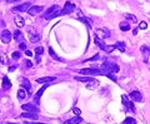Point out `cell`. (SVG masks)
<instances>
[{"label": "cell", "instance_id": "obj_21", "mask_svg": "<svg viewBox=\"0 0 150 124\" xmlns=\"http://www.w3.org/2000/svg\"><path fill=\"white\" fill-rule=\"evenodd\" d=\"M3 88H4V89H9V88H11V82L9 80L8 77H4V78H3Z\"/></svg>", "mask_w": 150, "mask_h": 124}, {"label": "cell", "instance_id": "obj_14", "mask_svg": "<svg viewBox=\"0 0 150 124\" xmlns=\"http://www.w3.org/2000/svg\"><path fill=\"white\" fill-rule=\"evenodd\" d=\"M20 82L23 83L21 85L26 89V91H28V93H31V85H30V83H29V80H28L26 78H21V79H20Z\"/></svg>", "mask_w": 150, "mask_h": 124}, {"label": "cell", "instance_id": "obj_47", "mask_svg": "<svg viewBox=\"0 0 150 124\" xmlns=\"http://www.w3.org/2000/svg\"><path fill=\"white\" fill-rule=\"evenodd\" d=\"M0 1H1V0H0Z\"/></svg>", "mask_w": 150, "mask_h": 124}, {"label": "cell", "instance_id": "obj_42", "mask_svg": "<svg viewBox=\"0 0 150 124\" xmlns=\"http://www.w3.org/2000/svg\"><path fill=\"white\" fill-rule=\"evenodd\" d=\"M19 46H20V49H21V50H26V44H25V43L19 44Z\"/></svg>", "mask_w": 150, "mask_h": 124}, {"label": "cell", "instance_id": "obj_45", "mask_svg": "<svg viewBox=\"0 0 150 124\" xmlns=\"http://www.w3.org/2000/svg\"><path fill=\"white\" fill-rule=\"evenodd\" d=\"M15 70V67H11V68H9V72H14Z\"/></svg>", "mask_w": 150, "mask_h": 124}, {"label": "cell", "instance_id": "obj_40", "mask_svg": "<svg viewBox=\"0 0 150 124\" xmlns=\"http://www.w3.org/2000/svg\"><path fill=\"white\" fill-rule=\"evenodd\" d=\"M106 77H108L109 79H111L113 82H116V77H115V75H113V74H106Z\"/></svg>", "mask_w": 150, "mask_h": 124}, {"label": "cell", "instance_id": "obj_27", "mask_svg": "<svg viewBox=\"0 0 150 124\" xmlns=\"http://www.w3.org/2000/svg\"><path fill=\"white\" fill-rule=\"evenodd\" d=\"M124 18H125V19H128V20H130L131 23H136V21H138L136 16H134V15H131V14H128V13H125V14H124Z\"/></svg>", "mask_w": 150, "mask_h": 124}, {"label": "cell", "instance_id": "obj_29", "mask_svg": "<svg viewBox=\"0 0 150 124\" xmlns=\"http://www.w3.org/2000/svg\"><path fill=\"white\" fill-rule=\"evenodd\" d=\"M21 117L23 118H30V119H34V120L38 119V115L36 114H30V113H23Z\"/></svg>", "mask_w": 150, "mask_h": 124}, {"label": "cell", "instance_id": "obj_36", "mask_svg": "<svg viewBox=\"0 0 150 124\" xmlns=\"http://www.w3.org/2000/svg\"><path fill=\"white\" fill-rule=\"evenodd\" d=\"M98 59H100V54H96V55H94L93 58H90V59H88V60H85V61H94V60H98Z\"/></svg>", "mask_w": 150, "mask_h": 124}, {"label": "cell", "instance_id": "obj_13", "mask_svg": "<svg viewBox=\"0 0 150 124\" xmlns=\"http://www.w3.org/2000/svg\"><path fill=\"white\" fill-rule=\"evenodd\" d=\"M40 39H41V35L38 34V33L29 34V40L31 41V43H38V41H40Z\"/></svg>", "mask_w": 150, "mask_h": 124}, {"label": "cell", "instance_id": "obj_30", "mask_svg": "<svg viewBox=\"0 0 150 124\" xmlns=\"http://www.w3.org/2000/svg\"><path fill=\"white\" fill-rule=\"evenodd\" d=\"M114 46H115V49H119L120 51H123V53L125 51V46H124V44H123V43H116Z\"/></svg>", "mask_w": 150, "mask_h": 124}, {"label": "cell", "instance_id": "obj_31", "mask_svg": "<svg viewBox=\"0 0 150 124\" xmlns=\"http://www.w3.org/2000/svg\"><path fill=\"white\" fill-rule=\"evenodd\" d=\"M78 19H80V20H81L83 23H85L88 26H91V21H90L89 19H86V18H84V16H81V15H80V16H78Z\"/></svg>", "mask_w": 150, "mask_h": 124}, {"label": "cell", "instance_id": "obj_37", "mask_svg": "<svg viewBox=\"0 0 150 124\" xmlns=\"http://www.w3.org/2000/svg\"><path fill=\"white\" fill-rule=\"evenodd\" d=\"M148 28V24L145 23V21H141L140 24H139V29H141V30H144V29H146Z\"/></svg>", "mask_w": 150, "mask_h": 124}, {"label": "cell", "instance_id": "obj_4", "mask_svg": "<svg viewBox=\"0 0 150 124\" xmlns=\"http://www.w3.org/2000/svg\"><path fill=\"white\" fill-rule=\"evenodd\" d=\"M75 10V5L70 1H66L64 8L61 9V11H60V15H66V14H71L73 11Z\"/></svg>", "mask_w": 150, "mask_h": 124}, {"label": "cell", "instance_id": "obj_12", "mask_svg": "<svg viewBox=\"0 0 150 124\" xmlns=\"http://www.w3.org/2000/svg\"><path fill=\"white\" fill-rule=\"evenodd\" d=\"M140 50H141V54H143V59H144V61H145V63H148V59H149V54H150V49H149L148 46L143 45V46L140 48Z\"/></svg>", "mask_w": 150, "mask_h": 124}, {"label": "cell", "instance_id": "obj_34", "mask_svg": "<svg viewBox=\"0 0 150 124\" xmlns=\"http://www.w3.org/2000/svg\"><path fill=\"white\" fill-rule=\"evenodd\" d=\"M35 53H36L38 55H41V54L44 53V48H43V46H38V48L35 49Z\"/></svg>", "mask_w": 150, "mask_h": 124}, {"label": "cell", "instance_id": "obj_35", "mask_svg": "<svg viewBox=\"0 0 150 124\" xmlns=\"http://www.w3.org/2000/svg\"><path fill=\"white\" fill-rule=\"evenodd\" d=\"M20 55H21V54H20L19 51H14L11 56H13V59H15V60H18V59H20Z\"/></svg>", "mask_w": 150, "mask_h": 124}, {"label": "cell", "instance_id": "obj_43", "mask_svg": "<svg viewBox=\"0 0 150 124\" xmlns=\"http://www.w3.org/2000/svg\"><path fill=\"white\" fill-rule=\"evenodd\" d=\"M16 1H20V0H6L8 4H13V3H16Z\"/></svg>", "mask_w": 150, "mask_h": 124}, {"label": "cell", "instance_id": "obj_38", "mask_svg": "<svg viewBox=\"0 0 150 124\" xmlns=\"http://www.w3.org/2000/svg\"><path fill=\"white\" fill-rule=\"evenodd\" d=\"M24 64H25V68H31V67H33V63H31L30 60H25Z\"/></svg>", "mask_w": 150, "mask_h": 124}, {"label": "cell", "instance_id": "obj_3", "mask_svg": "<svg viewBox=\"0 0 150 124\" xmlns=\"http://www.w3.org/2000/svg\"><path fill=\"white\" fill-rule=\"evenodd\" d=\"M79 74H84V75H93V74H95V75H103V74H105L100 68L99 69H96V68H86V69H80L79 72H78Z\"/></svg>", "mask_w": 150, "mask_h": 124}, {"label": "cell", "instance_id": "obj_6", "mask_svg": "<svg viewBox=\"0 0 150 124\" xmlns=\"http://www.w3.org/2000/svg\"><path fill=\"white\" fill-rule=\"evenodd\" d=\"M95 34H96L98 38L100 37V39H106V38L110 37V32H109L108 29H96L95 30Z\"/></svg>", "mask_w": 150, "mask_h": 124}, {"label": "cell", "instance_id": "obj_5", "mask_svg": "<svg viewBox=\"0 0 150 124\" xmlns=\"http://www.w3.org/2000/svg\"><path fill=\"white\" fill-rule=\"evenodd\" d=\"M30 8H31L30 3H24V4H21V5L14 6V8H13V11H14V13H23V11H28Z\"/></svg>", "mask_w": 150, "mask_h": 124}, {"label": "cell", "instance_id": "obj_9", "mask_svg": "<svg viewBox=\"0 0 150 124\" xmlns=\"http://www.w3.org/2000/svg\"><path fill=\"white\" fill-rule=\"evenodd\" d=\"M41 11H43V6H40V5H33L31 8L28 10V13H29L30 15H38V14H40Z\"/></svg>", "mask_w": 150, "mask_h": 124}, {"label": "cell", "instance_id": "obj_33", "mask_svg": "<svg viewBox=\"0 0 150 124\" xmlns=\"http://www.w3.org/2000/svg\"><path fill=\"white\" fill-rule=\"evenodd\" d=\"M114 49H115V46H114V45H105L104 51H106V53H111Z\"/></svg>", "mask_w": 150, "mask_h": 124}, {"label": "cell", "instance_id": "obj_25", "mask_svg": "<svg viewBox=\"0 0 150 124\" xmlns=\"http://www.w3.org/2000/svg\"><path fill=\"white\" fill-rule=\"evenodd\" d=\"M0 63L4 64V65H8L9 64V59H8L6 54H0Z\"/></svg>", "mask_w": 150, "mask_h": 124}, {"label": "cell", "instance_id": "obj_32", "mask_svg": "<svg viewBox=\"0 0 150 124\" xmlns=\"http://www.w3.org/2000/svg\"><path fill=\"white\" fill-rule=\"evenodd\" d=\"M123 124H136V120H135L134 118H126V119L123 122Z\"/></svg>", "mask_w": 150, "mask_h": 124}, {"label": "cell", "instance_id": "obj_26", "mask_svg": "<svg viewBox=\"0 0 150 124\" xmlns=\"http://www.w3.org/2000/svg\"><path fill=\"white\" fill-rule=\"evenodd\" d=\"M49 54H50V55H51V58H54L55 60H59V61H63V59L60 58V56H58V55H56V53L54 51V49H53V48H49Z\"/></svg>", "mask_w": 150, "mask_h": 124}, {"label": "cell", "instance_id": "obj_2", "mask_svg": "<svg viewBox=\"0 0 150 124\" xmlns=\"http://www.w3.org/2000/svg\"><path fill=\"white\" fill-rule=\"evenodd\" d=\"M104 73H105V75L106 74H113V73H118L119 70H120V68H119V65L118 64H114V63H108V61H105V63L101 65V68H100Z\"/></svg>", "mask_w": 150, "mask_h": 124}, {"label": "cell", "instance_id": "obj_22", "mask_svg": "<svg viewBox=\"0 0 150 124\" xmlns=\"http://www.w3.org/2000/svg\"><path fill=\"white\" fill-rule=\"evenodd\" d=\"M79 123H81V118H80V117H75V118H73V119L66 120L64 124H79Z\"/></svg>", "mask_w": 150, "mask_h": 124}, {"label": "cell", "instance_id": "obj_10", "mask_svg": "<svg viewBox=\"0 0 150 124\" xmlns=\"http://www.w3.org/2000/svg\"><path fill=\"white\" fill-rule=\"evenodd\" d=\"M49 86V84H45L43 88H40L38 91H36V94H35V97H34V102H35V104H38L39 103V100H40V98H41V95H43V93L45 91V89Z\"/></svg>", "mask_w": 150, "mask_h": 124}, {"label": "cell", "instance_id": "obj_17", "mask_svg": "<svg viewBox=\"0 0 150 124\" xmlns=\"http://www.w3.org/2000/svg\"><path fill=\"white\" fill-rule=\"evenodd\" d=\"M55 79H56L55 77H45V78L36 79V83H40V84H43V83H50V82H54Z\"/></svg>", "mask_w": 150, "mask_h": 124}, {"label": "cell", "instance_id": "obj_41", "mask_svg": "<svg viewBox=\"0 0 150 124\" xmlns=\"http://www.w3.org/2000/svg\"><path fill=\"white\" fill-rule=\"evenodd\" d=\"M73 112L76 114V117H80V114H81V112H80V109H78V108H74L73 109Z\"/></svg>", "mask_w": 150, "mask_h": 124}, {"label": "cell", "instance_id": "obj_15", "mask_svg": "<svg viewBox=\"0 0 150 124\" xmlns=\"http://www.w3.org/2000/svg\"><path fill=\"white\" fill-rule=\"evenodd\" d=\"M24 110H30V112H39V108L33 105V104H23L21 107Z\"/></svg>", "mask_w": 150, "mask_h": 124}, {"label": "cell", "instance_id": "obj_18", "mask_svg": "<svg viewBox=\"0 0 150 124\" xmlns=\"http://www.w3.org/2000/svg\"><path fill=\"white\" fill-rule=\"evenodd\" d=\"M14 38H15V40L18 41V43H24V37H23V33L20 32V30H15L14 32Z\"/></svg>", "mask_w": 150, "mask_h": 124}, {"label": "cell", "instance_id": "obj_46", "mask_svg": "<svg viewBox=\"0 0 150 124\" xmlns=\"http://www.w3.org/2000/svg\"><path fill=\"white\" fill-rule=\"evenodd\" d=\"M79 124H81V123H79Z\"/></svg>", "mask_w": 150, "mask_h": 124}, {"label": "cell", "instance_id": "obj_23", "mask_svg": "<svg viewBox=\"0 0 150 124\" xmlns=\"http://www.w3.org/2000/svg\"><path fill=\"white\" fill-rule=\"evenodd\" d=\"M120 30H123V32H128V30H130V28H131V25L129 24V23H120Z\"/></svg>", "mask_w": 150, "mask_h": 124}, {"label": "cell", "instance_id": "obj_20", "mask_svg": "<svg viewBox=\"0 0 150 124\" xmlns=\"http://www.w3.org/2000/svg\"><path fill=\"white\" fill-rule=\"evenodd\" d=\"M26 90L25 89H23V88H20L19 90H18V99L19 100H24L25 98H26Z\"/></svg>", "mask_w": 150, "mask_h": 124}, {"label": "cell", "instance_id": "obj_11", "mask_svg": "<svg viewBox=\"0 0 150 124\" xmlns=\"http://www.w3.org/2000/svg\"><path fill=\"white\" fill-rule=\"evenodd\" d=\"M129 97H130L133 100H135V102H141V100H143V95L140 94V91H138V90L131 91Z\"/></svg>", "mask_w": 150, "mask_h": 124}, {"label": "cell", "instance_id": "obj_44", "mask_svg": "<svg viewBox=\"0 0 150 124\" xmlns=\"http://www.w3.org/2000/svg\"><path fill=\"white\" fill-rule=\"evenodd\" d=\"M40 60H41V56H40V55H36V61H38V63H39Z\"/></svg>", "mask_w": 150, "mask_h": 124}, {"label": "cell", "instance_id": "obj_24", "mask_svg": "<svg viewBox=\"0 0 150 124\" xmlns=\"http://www.w3.org/2000/svg\"><path fill=\"white\" fill-rule=\"evenodd\" d=\"M94 41H95V44L100 48V49H103L104 50V48H105V43L103 41V39H100V38H98V37H95V39H94Z\"/></svg>", "mask_w": 150, "mask_h": 124}, {"label": "cell", "instance_id": "obj_1", "mask_svg": "<svg viewBox=\"0 0 150 124\" xmlns=\"http://www.w3.org/2000/svg\"><path fill=\"white\" fill-rule=\"evenodd\" d=\"M60 11H61V10H60V6L53 5L51 8H49V9L43 14V18H44L45 20H51V19L59 16V15H60Z\"/></svg>", "mask_w": 150, "mask_h": 124}, {"label": "cell", "instance_id": "obj_28", "mask_svg": "<svg viewBox=\"0 0 150 124\" xmlns=\"http://www.w3.org/2000/svg\"><path fill=\"white\" fill-rule=\"evenodd\" d=\"M75 80L83 82V83H88V82L91 80V78H90V77H75Z\"/></svg>", "mask_w": 150, "mask_h": 124}, {"label": "cell", "instance_id": "obj_7", "mask_svg": "<svg viewBox=\"0 0 150 124\" xmlns=\"http://www.w3.org/2000/svg\"><path fill=\"white\" fill-rule=\"evenodd\" d=\"M121 100H123V104H124V107H125L126 109H129V110H131V112H135V108H134L133 102H130L129 98H128L126 95H121Z\"/></svg>", "mask_w": 150, "mask_h": 124}, {"label": "cell", "instance_id": "obj_39", "mask_svg": "<svg viewBox=\"0 0 150 124\" xmlns=\"http://www.w3.org/2000/svg\"><path fill=\"white\" fill-rule=\"evenodd\" d=\"M25 55H26V56H30V58H31L34 54H33V51H31V50H28V49H26V50H25Z\"/></svg>", "mask_w": 150, "mask_h": 124}, {"label": "cell", "instance_id": "obj_8", "mask_svg": "<svg viewBox=\"0 0 150 124\" xmlns=\"http://www.w3.org/2000/svg\"><path fill=\"white\" fill-rule=\"evenodd\" d=\"M11 38H13V35H11V33L9 32V30H4V32L1 33V35H0V39H1V41L5 43V44H9Z\"/></svg>", "mask_w": 150, "mask_h": 124}, {"label": "cell", "instance_id": "obj_16", "mask_svg": "<svg viewBox=\"0 0 150 124\" xmlns=\"http://www.w3.org/2000/svg\"><path fill=\"white\" fill-rule=\"evenodd\" d=\"M14 21H15V24H16L19 28H23V26L25 25V20H24V18L20 16V15H16L15 19H14Z\"/></svg>", "mask_w": 150, "mask_h": 124}, {"label": "cell", "instance_id": "obj_19", "mask_svg": "<svg viewBox=\"0 0 150 124\" xmlns=\"http://www.w3.org/2000/svg\"><path fill=\"white\" fill-rule=\"evenodd\" d=\"M99 84H100V83H99L96 79H93V78H91V80H90V82H88L86 88H88V89H95V88H96Z\"/></svg>", "mask_w": 150, "mask_h": 124}]
</instances>
